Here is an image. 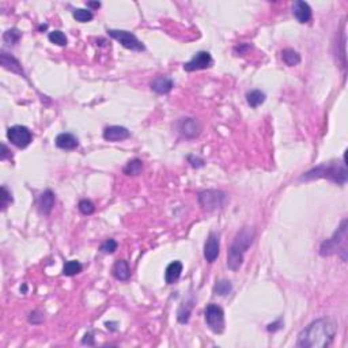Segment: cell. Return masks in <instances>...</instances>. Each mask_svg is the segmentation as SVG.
<instances>
[{
    "instance_id": "6da1fadb",
    "label": "cell",
    "mask_w": 348,
    "mask_h": 348,
    "mask_svg": "<svg viewBox=\"0 0 348 348\" xmlns=\"http://www.w3.org/2000/svg\"><path fill=\"white\" fill-rule=\"evenodd\" d=\"M337 325L332 318H318L301 330L297 345L302 348H325L332 344Z\"/></svg>"
},
{
    "instance_id": "7a4b0ae2",
    "label": "cell",
    "mask_w": 348,
    "mask_h": 348,
    "mask_svg": "<svg viewBox=\"0 0 348 348\" xmlns=\"http://www.w3.org/2000/svg\"><path fill=\"white\" fill-rule=\"evenodd\" d=\"M254 241V230L252 227H243L237 233L227 252V268L238 271L242 267L245 252L250 247Z\"/></svg>"
},
{
    "instance_id": "3957f363",
    "label": "cell",
    "mask_w": 348,
    "mask_h": 348,
    "mask_svg": "<svg viewBox=\"0 0 348 348\" xmlns=\"http://www.w3.org/2000/svg\"><path fill=\"white\" fill-rule=\"evenodd\" d=\"M316 179H328L330 181L337 184L347 183V169H345V163L344 160L341 163L339 162H329V163H322V165L317 166L314 169L309 170L301 177L302 181H310V180Z\"/></svg>"
},
{
    "instance_id": "277c9868",
    "label": "cell",
    "mask_w": 348,
    "mask_h": 348,
    "mask_svg": "<svg viewBox=\"0 0 348 348\" xmlns=\"http://www.w3.org/2000/svg\"><path fill=\"white\" fill-rule=\"evenodd\" d=\"M320 254L324 257L340 254L344 261L347 260V219L341 222L340 227L330 238L321 243Z\"/></svg>"
},
{
    "instance_id": "5b68a950",
    "label": "cell",
    "mask_w": 348,
    "mask_h": 348,
    "mask_svg": "<svg viewBox=\"0 0 348 348\" xmlns=\"http://www.w3.org/2000/svg\"><path fill=\"white\" fill-rule=\"evenodd\" d=\"M197 200H199V204L203 210L215 211L222 208L227 203V195L222 191L208 189V191H203V192L199 193Z\"/></svg>"
},
{
    "instance_id": "8992f818",
    "label": "cell",
    "mask_w": 348,
    "mask_h": 348,
    "mask_svg": "<svg viewBox=\"0 0 348 348\" xmlns=\"http://www.w3.org/2000/svg\"><path fill=\"white\" fill-rule=\"evenodd\" d=\"M206 322L214 333H222L225 330V312L215 303H210L204 310Z\"/></svg>"
},
{
    "instance_id": "52a82bcc",
    "label": "cell",
    "mask_w": 348,
    "mask_h": 348,
    "mask_svg": "<svg viewBox=\"0 0 348 348\" xmlns=\"http://www.w3.org/2000/svg\"><path fill=\"white\" fill-rule=\"evenodd\" d=\"M108 33L112 38H115L116 41H119L127 49L135 52H143L146 49L143 42L133 33L127 32V30H113V29L108 30Z\"/></svg>"
},
{
    "instance_id": "ba28073f",
    "label": "cell",
    "mask_w": 348,
    "mask_h": 348,
    "mask_svg": "<svg viewBox=\"0 0 348 348\" xmlns=\"http://www.w3.org/2000/svg\"><path fill=\"white\" fill-rule=\"evenodd\" d=\"M7 138L11 142V144H14L18 148H26L32 143L33 135L28 127L14 125V127H10L9 131H7Z\"/></svg>"
},
{
    "instance_id": "9c48e42d",
    "label": "cell",
    "mask_w": 348,
    "mask_h": 348,
    "mask_svg": "<svg viewBox=\"0 0 348 348\" xmlns=\"http://www.w3.org/2000/svg\"><path fill=\"white\" fill-rule=\"evenodd\" d=\"M177 128L183 136L188 139H195L202 133L203 127L199 120L193 119V117H185V119L179 120Z\"/></svg>"
},
{
    "instance_id": "30bf717a",
    "label": "cell",
    "mask_w": 348,
    "mask_h": 348,
    "mask_svg": "<svg viewBox=\"0 0 348 348\" xmlns=\"http://www.w3.org/2000/svg\"><path fill=\"white\" fill-rule=\"evenodd\" d=\"M212 64H214V60H212L210 53L206 51H200L197 52L188 63L184 64V69L187 72H193V71H199V69L210 68Z\"/></svg>"
},
{
    "instance_id": "8fae6325",
    "label": "cell",
    "mask_w": 348,
    "mask_h": 348,
    "mask_svg": "<svg viewBox=\"0 0 348 348\" xmlns=\"http://www.w3.org/2000/svg\"><path fill=\"white\" fill-rule=\"evenodd\" d=\"M219 234L212 231V233H210V235H208V238H207L206 241V245H204V258H206L208 263H214V261L218 258V256H219Z\"/></svg>"
},
{
    "instance_id": "7c38bea8",
    "label": "cell",
    "mask_w": 348,
    "mask_h": 348,
    "mask_svg": "<svg viewBox=\"0 0 348 348\" xmlns=\"http://www.w3.org/2000/svg\"><path fill=\"white\" fill-rule=\"evenodd\" d=\"M128 129L125 127H120V125H110V127H106L104 129V139L105 140H109V142H121V140H125V139L129 138Z\"/></svg>"
},
{
    "instance_id": "4fadbf2b",
    "label": "cell",
    "mask_w": 348,
    "mask_h": 348,
    "mask_svg": "<svg viewBox=\"0 0 348 348\" xmlns=\"http://www.w3.org/2000/svg\"><path fill=\"white\" fill-rule=\"evenodd\" d=\"M0 64L5 69H9L11 72L18 73V75H22L23 78H26V73L23 71L21 63L15 59L14 56L9 55L7 52L2 51V53H0Z\"/></svg>"
},
{
    "instance_id": "5bb4252c",
    "label": "cell",
    "mask_w": 348,
    "mask_h": 348,
    "mask_svg": "<svg viewBox=\"0 0 348 348\" xmlns=\"http://www.w3.org/2000/svg\"><path fill=\"white\" fill-rule=\"evenodd\" d=\"M55 193L52 192L51 189H46L38 197L37 206H38V210H40L42 215H49L52 210H53V207H55Z\"/></svg>"
},
{
    "instance_id": "9a60e30c",
    "label": "cell",
    "mask_w": 348,
    "mask_h": 348,
    "mask_svg": "<svg viewBox=\"0 0 348 348\" xmlns=\"http://www.w3.org/2000/svg\"><path fill=\"white\" fill-rule=\"evenodd\" d=\"M293 14L299 23H307L312 19V9L306 2L298 0L293 6Z\"/></svg>"
},
{
    "instance_id": "2e32d148",
    "label": "cell",
    "mask_w": 348,
    "mask_h": 348,
    "mask_svg": "<svg viewBox=\"0 0 348 348\" xmlns=\"http://www.w3.org/2000/svg\"><path fill=\"white\" fill-rule=\"evenodd\" d=\"M150 87H151L152 92L158 93V94H167L174 87V82L167 76H156L150 83Z\"/></svg>"
},
{
    "instance_id": "e0dca14e",
    "label": "cell",
    "mask_w": 348,
    "mask_h": 348,
    "mask_svg": "<svg viewBox=\"0 0 348 348\" xmlns=\"http://www.w3.org/2000/svg\"><path fill=\"white\" fill-rule=\"evenodd\" d=\"M55 143L56 146L59 147V148H63V150H75L79 146L78 138L73 136L72 133L68 132H63L57 135Z\"/></svg>"
},
{
    "instance_id": "ac0fdd59",
    "label": "cell",
    "mask_w": 348,
    "mask_h": 348,
    "mask_svg": "<svg viewBox=\"0 0 348 348\" xmlns=\"http://www.w3.org/2000/svg\"><path fill=\"white\" fill-rule=\"evenodd\" d=\"M112 275L120 282H125L131 278V270H129L128 263L125 260H117L115 266L112 268Z\"/></svg>"
},
{
    "instance_id": "d6986e66",
    "label": "cell",
    "mask_w": 348,
    "mask_h": 348,
    "mask_svg": "<svg viewBox=\"0 0 348 348\" xmlns=\"http://www.w3.org/2000/svg\"><path fill=\"white\" fill-rule=\"evenodd\" d=\"M183 263L181 261H173L170 263L165 272V280L167 284L176 283L180 279V276L183 274Z\"/></svg>"
},
{
    "instance_id": "ffe728a7",
    "label": "cell",
    "mask_w": 348,
    "mask_h": 348,
    "mask_svg": "<svg viewBox=\"0 0 348 348\" xmlns=\"http://www.w3.org/2000/svg\"><path fill=\"white\" fill-rule=\"evenodd\" d=\"M266 98V93L261 92V90H250V92L246 93V102L252 108H257L261 104H264Z\"/></svg>"
},
{
    "instance_id": "44dd1931",
    "label": "cell",
    "mask_w": 348,
    "mask_h": 348,
    "mask_svg": "<svg viewBox=\"0 0 348 348\" xmlns=\"http://www.w3.org/2000/svg\"><path fill=\"white\" fill-rule=\"evenodd\" d=\"M282 59H283L284 63L289 65V67H295V65L301 63V55L297 51L290 49V48L282 51Z\"/></svg>"
},
{
    "instance_id": "7402d4cb",
    "label": "cell",
    "mask_w": 348,
    "mask_h": 348,
    "mask_svg": "<svg viewBox=\"0 0 348 348\" xmlns=\"http://www.w3.org/2000/svg\"><path fill=\"white\" fill-rule=\"evenodd\" d=\"M142 170L143 162L140 159H138V158H135V159L129 160L128 163L125 165L124 173L127 174V176H139V174L142 173Z\"/></svg>"
},
{
    "instance_id": "603a6c76",
    "label": "cell",
    "mask_w": 348,
    "mask_h": 348,
    "mask_svg": "<svg viewBox=\"0 0 348 348\" xmlns=\"http://www.w3.org/2000/svg\"><path fill=\"white\" fill-rule=\"evenodd\" d=\"M82 271V264L76 260L67 261L63 267V275L65 276H73L78 275L79 272Z\"/></svg>"
},
{
    "instance_id": "cb8c5ba5",
    "label": "cell",
    "mask_w": 348,
    "mask_h": 348,
    "mask_svg": "<svg viewBox=\"0 0 348 348\" xmlns=\"http://www.w3.org/2000/svg\"><path fill=\"white\" fill-rule=\"evenodd\" d=\"M231 291H233V284L230 283L229 280H219V282H216L215 286H214V293H215L216 295H220V297L229 295Z\"/></svg>"
},
{
    "instance_id": "d4e9b609",
    "label": "cell",
    "mask_w": 348,
    "mask_h": 348,
    "mask_svg": "<svg viewBox=\"0 0 348 348\" xmlns=\"http://www.w3.org/2000/svg\"><path fill=\"white\" fill-rule=\"evenodd\" d=\"M192 301L191 302L183 303L179 309V313H177V318L181 324H185L188 322L189 318H191V312H192Z\"/></svg>"
},
{
    "instance_id": "484cf974",
    "label": "cell",
    "mask_w": 348,
    "mask_h": 348,
    "mask_svg": "<svg viewBox=\"0 0 348 348\" xmlns=\"http://www.w3.org/2000/svg\"><path fill=\"white\" fill-rule=\"evenodd\" d=\"M22 37V33L19 32L18 29H9L7 32L3 34V40H5L6 44L9 45H17Z\"/></svg>"
},
{
    "instance_id": "4316f807",
    "label": "cell",
    "mask_w": 348,
    "mask_h": 348,
    "mask_svg": "<svg viewBox=\"0 0 348 348\" xmlns=\"http://www.w3.org/2000/svg\"><path fill=\"white\" fill-rule=\"evenodd\" d=\"M72 15H73V18L76 19L78 22H82V23L90 22V21L94 18V15H93L92 10H84V9L73 10Z\"/></svg>"
},
{
    "instance_id": "83f0119b",
    "label": "cell",
    "mask_w": 348,
    "mask_h": 348,
    "mask_svg": "<svg viewBox=\"0 0 348 348\" xmlns=\"http://www.w3.org/2000/svg\"><path fill=\"white\" fill-rule=\"evenodd\" d=\"M48 38H49V41H51L52 44H56V45L59 46H65L68 44V40H67L65 34L63 32H60V30H53V32H51L49 33V36H48Z\"/></svg>"
},
{
    "instance_id": "f1b7e54d",
    "label": "cell",
    "mask_w": 348,
    "mask_h": 348,
    "mask_svg": "<svg viewBox=\"0 0 348 348\" xmlns=\"http://www.w3.org/2000/svg\"><path fill=\"white\" fill-rule=\"evenodd\" d=\"M79 211L82 212L83 215H92L93 212L96 211V207L93 204V202L87 200V199H83L79 202Z\"/></svg>"
},
{
    "instance_id": "f546056e",
    "label": "cell",
    "mask_w": 348,
    "mask_h": 348,
    "mask_svg": "<svg viewBox=\"0 0 348 348\" xmlns=\"http://www.w3.org/2000/svg\"><path fill=\"white\" fill-rule=\"evenodd\" d=\"M11 203H13V196H11V193L7 189V187L3 185L2 187V210H6L7 206L11 204Z\"/></svg>"
},
{
    "instance_id": "4dcf8cb0",
    "label": "cell",
    "mask_w": 348,
    "mask_h": 348,
    "mask_svg": "<svg viewBox=\"0 0 348 348\" xmlns=\"http://www.w3.org/2000/svg\"><path fill=\"white\" fill-rule=\"evenodd\" d=\"M116 249H117V242H116L115 239H106L105 242L101 245V252L104 253H115Z\"/></svg>"
},
{
    "instance_id": "1f68e13d",
    "label": "cell",
    "mask_w": 348,
    "mask_h": 348,
    "mask_svg": "<svg viewBox=\"0 0 348 348\" xmlns=\"http://www.w3.org/2000/svg\"><path fill=\"white\" fill-rule=\"evenodd\" d=\"M188 159L192 163L193 167H202V166H204V160L203 159H199V158H195V156H189Z\"/></svg>"
},
{
    "instance_id": "d6a6232c",
    "label": "cell",
    "mask_w": 348,
    "mask_h": 348,
    "mask_svg": "<svg viewBox=\"0 0 348 348\" xmlns=\"http://www.w3.org/2000/svg\"><path fill=\"white\" fill-rule=\"evenodd\" d=\"M82 343L87 344V345H94V339H93V334L92 333L84 334V337H83Z\"/></svg>"
},
{
    "instance_id": "836d02e7",
    "label": "cell",
    "mask_w": 348,
    "mask_h": 348,
    "mask_svg": "<svg viewBox=\"0 0 348 348\" xmlns=\"http://www.w3.org/2000/svg\"><path fill=\"white\" fill-rule=\"evenodd\" d=\"M2 148H3V151H2V156H0V158H2V160H6L7 159V156L10 155L9 154L10 151H9V148H7V146H6L5 143L2 144Z\"/></svg>"
},
{
    "instance_id": "e575fe53",
    "label": "cell",
    "mask_w": 348,
    "mask_h": 348,
    "mask_svg": "<svg viewBox=\"0 0 348 348\" xmlns=\"http://www.w3.org/2000/svg\"><path fill=\"white\" fill-rule=\"evenodd\" d=\"M87 7H92V9H100V7H101V3H100V2H87Z\"/></svg>"
},
{
    "instance_id": "d590c367",
    "label": "cell",
    "mask_w": 348,
    "mask_h": 348,
    "mask_svg": "<svg viewBox=\"0 0 348 348\" xmlns=\"http://www.w3.org/2000/svg\"><path fill=\"white\" fill-rule=\"evenodd\" d=\"M282 322L280 321H278V322H275V324H270L268 325V330H278L280 328V326H278V325H280Z\"/></svg>"
},
{
    "instance_id": "8d00e7d4",
    "label": "cell",
    "mask_w": 348,
    "mask_h": 348,
    "mask_svg": "<svg viewBox=\"0 0 348 348\" xmlns=\"http://www.w3.org/2000/svg\"><path fill=\"white\" fill-rule=\"evenodd\" d=\"M115 324H116V322H106L105 325H106V328H108V329L116 330V326H113V325H115Z\"/></svg>"
}]
</instances>
